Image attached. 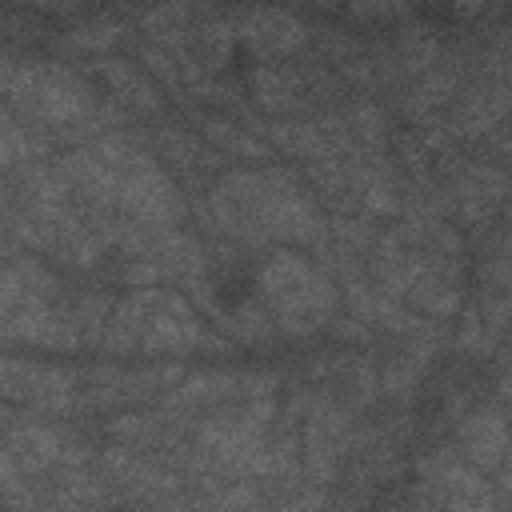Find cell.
I'll return each mask as SVG.
<instances>
[{
    "label": "cell",
    "instance_id": "1",
    "mask_svg": "<svg viewBox=\"0 0 512 512\" xmlns=\"http://www.w3.org/2000/svg\"><path fill=\"white\" fill-rule=\"evenodd\" d=\"M260 304L268 308V320L284 328L288 336H308L336 312V284L328 272H320L300 252H272L260 264L256 276Z\"/></svg>",
    "mask_w": 512,
    "mask_h": 512
},
{
    "label": "cell",
    "instance_id": "2",
    "mask_svg": "<svg viewBox=\"0 0 512 512\" xmlns=\"http://www.w3.org/2000/svg\"><path fill=\"white\" fill-rule=\"evenodd\" d=\"M4 96L32 124H52L64 132H76V124H88L96 116V96L88 80L48 60H20Z\"/></svg>",
    "mask_w": 512,
    "mask_h": 512
},
{
    "label": "cell",
    "instance_id": "3",
    "mask_svg": "<svg viewBox=\"0 0 512 512\" xmlns=\"http://www.w3.org/2000/svg\"><path fill=\"white\" fill-rule=\"evenodd\" d=\"M116 208L132 220V224H144V228H156V232H168L176 228L184 216H188V204L176 188V180L156 164H140L136 172L120 176V192H116Z\"/></svg>",
    "mask_w": 512,
    "mask_h": 512
},
{
    "label": "cell",
    "instance_id": "4",
    "mask_svg": "<svg viewBox=\"0 0 512 512\" xmlns=\"http://www.w3.org/2000/svg\"><path fill=\"white\" fill-rule=\"evenodd\" d=\"M196 344H212V336L204 332V324L192 312V304L184 296H176V292H156V304L144 316L136 348L148 352V356H180V352H188Z\"/></svg>",
    "mask_w": 512,
    "mask_h": 512
},
{
    "label": "cell",
    "instance_id": "5",
    "mask_svg": "<svg viewBox=\"0 0 512 512\" xmlns=\"http://www.w3.org/2000/svg\"><path fill=\"white\" fill-rule=\"evenodd\" d=\"M348 448V416L320 400L312 404L308 412V424H304V460H308V472L316 480H332L336 468H340V456Z\"/></svg>",
    "mask_w": 512,
    "mask_h": 512
},
{
    "label": "cell",
    "instance_id": "6",
    "mask_svg": "<svg viewBox=\"0 0 512 512\" xmlns=\"http://www.w3.org/2000/svg\"><path fill=\"white\" fill-rule=\"evenodd\" d=\"M252 52L260 56H288L308 40V28L300 16L292 12H276V8H256V12H240V24L232 28Z\"/></svg>",
    "mask_w": 512,
    "mask_h": 512
},
{
    "label": "cell",
    "instance_id": "7",
    "mask_svg": "<svg viewBox=\"0 0 512 512\" xmlns=\"http://www.w3.org/2000/svg\"><path fill=\"white\" fill-rule=\"evenodd\" d=\"M56 172L64 176L68 192H80V196L88 200V208H116L120 180H116V172L92 152V144H88V148H72V152L60 160Z\"/></svg>",
    "mask_w": 512,
    "mask_h": 512
},
{
    "label": "cell",
    "instance_id": "8",
    "mask_svg": "<svg viewBox=\"0 0 512 512\" xmlns=\"http://www.w3.org/2000/svg\"><path fill=\"white\" fill-rule=\"evenodd\" d=\"M460 448H464V456L472 460L476 472L500 468V464H504V452H508L504 416H500V412H472V416L460 424Z\"/></svg>",
    "mask_w": 512,
    "mask_h": 512
},
{
    "label": "cell",
    "instance_id": "9",
    "mask_svg": "<svg viewBox=\"0 0 512 512\" xmlns=\"http://www.w3.org/2000/svg\"><path fill=\"white\" fill-rule=\"evenodd\" d=\"M4 448H8V456L16 460V468L24 476H40L44 468L60 464L64 436L56 428H48V424H16L8 432V440H4Z\"/></svg>",
    "mask_w": 512,
    "mask_h": 512
},
{
    "label": "cell",
    "instance_id": "10",
    "mask_svg": "<svg viewBox=\"0 0 512 512\" xmlns=\"http://www.w3.org/2000/svg\"><path fill=\"white\" fill-rule=\"evenodd\" d=\"M156 292H160V288H132L124 300L112 304L108 324H104V328H108V332H104V348H108L112 356L136 348L140 328H144V316H148L152 304H156Z\"/></svg>",
    "mask_w": 512,
    "mask_h": 512
},
{
    "label": "cell",
    "instance_id": "11",
    "mask_svg": "<svg viewBox=\"0 0 512 512\" xmlns=\"http://www.w3.org/2000/svg\"><path fill=\"white\" fill-rule=\"evenodd\" d=\"M100 76L112 84V92H116L124 104H132V108H140V112H156V108H160L156 84H152L136 64L116 60V56H104V60H100Z\"/></svg>",
    "mask_w": 512,
    "mask_h": 512
},
{
    "label": "cell",
    "instance_id": "12",
    "mask_svg": "<svg viewBox=\"0 0 512 512\" xmlns=\"http://www.w3.org/2000/svg\"><path fill=\"white\" fill-rule=\"evenodd\" d=\"M252 96L260 108L268 112H288L300 104V84L288 68H276V64H260L252 72Z\"/></svg>",
    "mask_w": 512,
    "mask_h": 512
},
{
    "label": "cell",
    "instance_id": "13",
    "mask_svg": "<svg viewBox=\"0 0 512 512\" xmlns=\"http://www.w3.org/2000/svg\"><path fill=\"white\" fill-rule=\"evenodd\" d=\"M424 472H428V484L432 488H440V492H448V500L452 496H476V492H488V484H484V472H476L472 464H460V460H452V456H432L428 464H424Z\"/></svg>",
    "mask_w": 512,
    "mask_h": 512
},
{
    "label": "cell",
    "instance_id": "14",
    "mask_svg": "<svg viewBox=\"0 0 512 512\" xmlns=\"http://www.w3.org/2000/svg\"><path fill=\"white\" fill-rule=\"evenodd\" d=\"M240 396V376L232 372H196L188 376L176 392H172V404H220V400H236Z\"/></svg>",
    "mask_w": 512,
    "mask_h": 512
},
{
    "label": "cell",
    "instance_id": "15",
    "mask_svg": "<svg viewBox=\"0 0 512 512\" xmlns=\"http://www.w3.org/2000/svg\"><path fill=\"white\" fill-rule=\"evenodd\" d=\"M408 296H412L424 312H432V316H448V312L460 308V288H456V284L448 280V272H440V268H424V272L412 280Z\"/></svg>",
    "mask_w": 512,
    "mask_h": 512
},
{
    "label": "cell",
    "instance_id": "16",
    "mask_svg": "<svg viewBox=\"0 0 512 512\" xmlns=\"http://www.w3.org/2000/svg\"><path fill=\"white\" fill-rule=\"evenodd\" d=\"M44 368L48 364H32V360H20V356H0V396L4 400H20V404H32L36 392H40Z\"/></svg>",
    "mask_w": 512,
    "mask_h": 512
},
{
    "label": "cell",
    "instance_id": "17",
    "mask_svg": "<svg viewBox=\"0 0 512 512\" xmlns=\"http://www.w3.org/2000/svg\"><path fill=\"white\" fill-rule=\"evenodd\" d=\"M264 132H268V140L276 148H284L292 156H304V160L328 156V140H324V132L316 124H268Z\"/></svg>",
    "mask_w": 512,
    "mask_h": 512
},
{
    "label": "cell",
    "instance_id": "18",
    "mask_svg": "<svg viewBox=\"0 0 512 512\" xmlns=\"http://www.w3.org/2000/svg\"><path fill=\"white\" fill-rule=\"evenodd\" d=\"M204 136L208 140H216L224 152H232V156H268V148L256 140V136H248L240 124H232V120H224V116H208L204 120Z\"/></svg>",
    "mask_w": 512,
    "mask_h": 512
},
{
    "label": "cell",
    "instance_id": "19",
    "mask_svg": "<svg viewBox=\"0 0 512 512\" xmlns=\"http://www.w3.org/2000/svg\"><path fill=\"white\" fill-rule=\"evenodd\" d=\"M0 496L8 500L12 512H36L32 508V488H28V476L16 468V460L8 456V448L0 444Z\"/></svg>",
    "mask_w": 512,
    "mask_h": 512
},
{
    "label": "cell",
    "instance_id": "20",
    "mask_svg": "<svg viewBox=\"0 0 512 512\" xmlns=\"http://www.w3.org/2000/svg\"><path fill=\"white\" fill-rule=\"evenodd\" d=\"M28 152H32V140H28L24 124L12 116V108H8V104H0V168L20 164Z\"/></svg>",
    "mask_w": 512,
    "mask_h": 512
},
{
    "label": "cell",
    "instance_id": "21",
    "mask_svg": "<svg viewBox=\"0 0 512 512\" xmlns=\"http://www.w3.org/2000/svg\"><path fill=\"white\" fill-rule=\"evenodd\" d=\"M108 432L120 440V448H148L160 440V424L152 416H116Z\"/></svg>",
    "mask_w": 512,
    "mask_h": 512
},
{
    "label": "cell",
    "instance_id": "22",
    "mask_svg": "<svg viewBox=\"0 0 512 512\" xmlns=\"http://www.w3.org/2000/svg\"><path fill=\"white\" fill-rule=\"evenodd\" d=\"M116 36H120V24L108 20V16H96V20H88V24H80V28L72 32V40H76L80 48H108Z\"/></svg>",
    "mask_w": 512,
    "mask_h": 512
},
{
    "label": "cell",
    "instance_id": "23",
    "mask_svg": "<svg viewBox=\"0 0 512 512\" xmlns=\"http://www.w3.org/2000/svg\"><path fill=\"white\" fill-rule=\"evenodd\" d=\"M416 360H396V364H388L384 368V392H400V388H408V384H416Z\"/></svg>",
    "mask_w": 512,
    "mask_h": 512
},
{
    "label": "cell",
    "instance_id": "24",
    "mask_svg": "<svg viewBox=\"0 0 512 512\" xmlns=\"http://www.w3.org/2000/svg\"><path fill=\"white\" fill-rule=\"evenodd\" d=\"M444 512H496V504L488 492H476V496H452L444 504Z\"/></svg>",
    "mask_w": 512,
    "mask_h": 512
},
{
    "label": "cell",
    "instance_id": "25",
    "mask_svg": "<svg viewBox=\"0 0 512 512\" xmlns=\"http://www.w3.org/2000/svg\"><path fill=\"white\" fill-rule=\"evenodd\" d=\"M320 508H324V500H320L316 492H308V496H300V500L284 504V512H320Z\"/></svg>",
    "mask_w": 512,
    "mask_h": 512
},
{
    "label": "cell",
    "instance_id": "26",
    "mask_svg": "<svg viewBox=\"0 0 512 512\" xmlns=\"http://www.w3.org/2000/svg\"><path fill=\"white\" fill-rule=\"evenodd\" d=\"M404 512H432V508H428V504H420V500H416V504H408V508H404Z\"/></svg>",
    "mask_w": 512,
    "mask_h": 512
}]
</instances>
